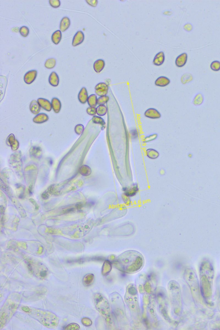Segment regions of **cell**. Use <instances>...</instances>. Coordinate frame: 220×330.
<instances>
[{
	"label": "cell",
	"instance_id": "cell-1",
	"mask_svg": "<svg viewBox=\"0 0 220 330\" xmlns=\"http://www.w3.org/2000/svg\"><path fill=\"white\" fill-rule=\"evenodd\" d=\"M145 260L141 254L136 251H127L116 257L114 267L120 271L127 273H134L143 267Z\"/></svg>",
	"mask_w": 220,
	"mask_h": 330
},
{
	"label": "cell",
	"instance_id": "cell-2",
	"mask_svg": "<svg viewBox=\"0 0 220 330\" xmlns=\"http://www.w3.org/2000/svg\"><path fill=\"white\" fill-rule=\"evenodd\" d=\"M125 302L128 307L132 317L136 319L139 318L140 309L138 304V295L137 289L133 284L129 285L125 296Z\"/></svg>",
	"mask_w": 220,
	"mask_h": 330
},
{
	"label": "cell",
	"instance_id": "cell-3",
	"mask_svg": "<svg viewBox=\"0 0 220 330\" xmlns=\"http://www.w3.org/2000/svg\"><path fill=\"white\" fill-rule=\"evenodd\" d=\"M99 298L101 302H97V307H98L99 309L98 310L100 312L107 322L111 324L112 323V319L111 318V310L108 301L101 295H99Z\"/></svg>",
	"mask_w": 220,
	"mask_h": 330
},
{
	"label": "cell",
	"instance_id": "cell-4",
	"mask_svg": "<svg viewBox=\"0 0 220 330\" xmlns=\"http://www.w3.org/2000/svg\"><path fill=\"white\" fill-rule=\"evenodd\" d=\"M108 91V86L104 82L98 83L95 87V94L99 97L106 95Z\"/></svg>",
	"mask_w": 220,
	"mask_h": 330
},
{
	"label": "cell",
	"instance_id": "cell-5",
	"mask_svg": "<svg viewBox=\"0 0 220 330\" xmlns=\"http://www.w3.org/2000/svg\"><path fill=\"white\" fill-rule=\"evenodd\" d=\"M123 191L124 192V196L129 198L135 196L139 191V189L137 184H135L129 188H123Z\"/></svg>",
	"mask_w": 220,
	"mask_h": 330
},
{
	"label": "cell",
	"instance_id": "cell-6",
	"mask_svg": "<svg viewBox=\"0 0 220 330\" xmlns=\"http://www.w3.org/2000/svg\"><path fill=\"white\" fill-rule=\"evenodd\" d=\"M37 70H33L28 71L24 75V82H26V84H31L36 80L37 78Z\"/></svg>",
	"mask_w": 220,
	"mask_h": 330
},
{
	"label": "cell",
	"instance_id": "cell-7",
	"mask_svg": "<svg viewBox=\"0 0 220 330\" xmlns=\"http://www.w3.org/2000/svg\"><path fill=\"white\" fill-rule=\"evenodd\" d=\"M145 116L147 118L157 119L161 117V115L160 112L154 108H150L146 110L145 112Z\"/></svg>",
	"mask_w": 220,
	"mask_h": 330
},
{
	"label": "cell",
	"instance_id": "cell-8",
	"mask_svg": "<svg viewBox=\"0 0 220 330\" xmlns=\"http://www.w3.org/2000/svg\"><path fill=\"white\" fill-rule=\"evenodd\" d=\"M188 55L186 53H184L177 57L175 61L176 66L179 68L184 66L188 61Z\"/></svg>",
	"mask_w": 220,
	"mask_h": 330
},
{
	"label": "cell",
	"instance_id": "cell-9",
	"mask_svg": "<svg viewBox=\"0 0 220 330\" xmlns=\"http://www.w3.org/2000/svg\"><path fill=\"white\" fill-rule=\"evenodd\" d=\"M84 40V35L81 31L77 32L73 37L72 46L73 47L82 44Z\"/></svg>",
	"mask_w": 220,
	"mask_h": 330
},
{
	"label": "cell",
	"instance_id": "cell-10",
	"mask_svg": "<svg viewBox=\"0 0 220 330\" xmlns=\"http://www.w3.org/2000/svg\"><path fill=\"white\" fill-rule=\"evenodd\" d=\"M165 60L164 53L163 51L159 52L154 57L153 63L155 66H159L163 64Z\"/></svg>",
	"mask_w": 220,
	"mask_h": 330
},
{
	"label": "cell",
	"instance_id": "cell-11",
	"mask_svg": "<svg viewBox=\"0 0 220 330\" xmlns=\"http://www.w3.org/2000/svg\"><path fill=\"white\" fill-rule=\"evenodd\" d=\"M37 101L42 108L47 112H50L51 111L52 108L51 103L48 100L45 99L39 98L37 99Z\"/></svg>",
	"mask_w": 220,
	"mask_h": 330
},
{
	"label": "cell",
	"instance_id": "cell-12",
	"mask_svg": "<svg viewBox=\"0 0 220 330\" xmlns=\"http://www.w3.org/2000/svg\"><path fill=\"white\" fill-rule=\"evenodd\" d=\"M170 79L167 77L160 76L157 78L155 81V84L157 87H165L170 84Z\"/></svg>",
	"mask_w": 220,
	"mask_h": 330
},
{
	"label": "cell",
	"instance_id": "cell-13",
	"mask_svg": "<svg viewBox=\"0 0 220 330\" xmlns=\"http://www.w3.org/2000/svg\"><path fill=\"white\" fill-rule=\"evenodd\" d=\"M105 66V62L104 60L102 59H97L93 64V69L96 73H99L103 70Z\"/></svg>",
	"mask_w": 220,
	"mask_h": 330
},
{
	"label": "cell",
	"instance_id": "cell-14",
	"mask_svg": "<svg viewBox=\"0 0 220 330\" xmlns=\"http://www.w3.org/2000/svg\"><path fill=\"white\" fill-rule=\"evenodd\" d=\"M88 97V94L87 89L85 87H82L79 92L78 95L79 102L82 104H85L87 102Z\"/></svg>",
	"mask_w": 220,
	"mask_h": 330
},
{
	"label": "cell",
	"instance_id": "cell-15",
	"mask_svg": "<svg viewBox=\"0 0 220 330\" xmlns=\"http://www.w3.org/2000/svg\"><path fill=\"white\" fill-rule=\"evenodd\" d=\"M49 120V116L47 114L44 113L38 114L35 116L33 119V121L36 124H41Z\"/></svg>",
	"mask_w": 220,
	"mask_h": 330
},
{
	"label": "cell",
	"instance_id": "cell-16",
	"mask_svg": "<svg viewBox=\"0 0 220 330\" xmlns=\"http://www.w3.org/2000/svg\"><path fill=\"white\" fill-rule=\"evenodd\" d=\"M30 155L31 157H33L34 158H40L42 156V150L40 147L33 146L29 150Z\"/></svg>",
	"mask_w": 220,
	"mask_h": 330
},
{
	"label": "cell",
	"instance_id": "cell-17",
	"mask_svg": "<svg viewBox=\"0 0 220 330\" xmlns=\"http://www.w3.org/2000/svg\"><path fill=\"white\" fill-rule=\"evenodd\" d=\"M59 76L55 71L50 74L49 78V84L53 87L58 86L59 84Z\"/></svg>",
	"mask_w": 220,
	"mask_h": 330
},
{
	"label": "cell",
	"instance_id": "cell-18",
	"mask_svg": "<svg viewBox=\"0 0 220 330\" xmlns=\"http://www.w3.org/2000/svg\"><path fill=\"white\" fill-rule=\"evenodd\" d=\"M71 24V21L68 17H64L62 19L60 22V30L61 32H64L69 28Z\"/></svg>",
	"mask_w": 220,
	"mask_h": 330
},
{
	"label": "cell",
	"instance_id": "cell-19",
	"mask_svg": "<svg viewBox=\"0 0 220 330\" xmlns=\"http://www.w3.org/2000/svg\"><path fill=\"white\" fill-rule=\"evenodd\" d=\"M52 107L55 113H59L61 110V102L57 98H53L52 99Z\"/></svg>",
	"mask_w": 220,
	"mask_h": 330
},
{
	"label": "cell",
	"instance_id": "cell-20",
	"mask_svg": "<svg viewBox=\"0 0 220 330\" xmlns=\"http://www.w3.org/2000/svg\"><path fill=\"white\" fill-rule=\"evenodd\" d=\"M30 110L34 114H39L40 110V106L37 101L33 100L30 104Z\"/></svg>",
	"mask_w": 220,
	"mask_h": 330
},
{
	"label": "cell",
	"instance_id": "cell-21",
	"mask_svg": "<svg viewBox=\"0 0 220 330\" xmlns=\"http://www.w3.org/2000/svg\"><path fill=\"white\" fill-rule=\"evenodd\" d=\"M92 121L95 124H99L101 129L103 130L106 128V123L104 120L100 116H94L92 118Z\"/></svg>",
	"mask_w": 220,
	"mask_h": 330
},
{
	"label": "cell",
	"instance_id": "cell-22",
	"mask_svg": "<svg viewBox=\"0 0 220 330\" xmlns=\"http://www.w3.org/2000/svg\"><path fill=\"white\" fill-rule=\"evenodd\" d=\"M62 37L61 32L60 30H57L52 36V40L55 44H58L61 41Z\"/></svg>",
	"mask_w": 220,
	"mask_h": 330
},
{
	"label": "cell",
	"instance_id": "cell-23",
	"mask_svg": "<svg viewBox=\"0 0 220 330\" xmlns=\"http://www.w3.org/2000/svg\"><path fill=\"white\" fill-rule=\"evenodd\" d=\"M146 155L150 159H156L159 157V154L156 150L149 148L146 150Z\"/></svg>",
	"mask_w": 220,
	"mask_h": 330
},
{
	"label": "cell",
	"instance_id": "cell-24",
	"mask_svg": "<svg viewBox=\"0 0 220 330\" xmlns=\"http://www.w3.org/2000/svg\"><path fill=\"white\" fill-rule=\"evenodd\" d=\"M204 102V97L201 93H198L195 96L192 103L196 106H200Z\"/></svg>",
	"mask_w": 220,
	"mask_h": 330
},
{
	"label": "cell",
	"instance_id": "cell-25",
	"mask_svg": "<svg viewBox=\"0 0 220 330\" xmlns=\"http://www.w3.org/2000/svg\"><path fill=\"white\" fill-rule=\"evenodd\" d=\"M87 103L90 107H95L98 104V98L95 94H92L89 96Z\"/></svg>",
	"mask_w": 220,
	"mask_h": 330
},
{
	"label": "cell",
	"instance_id": "cell-26",
	"mask_svg": "<svg viewBox=\"0 0 220 330\" xmlns=\"http://www.w3.org/2000/svg\"><path fill=\"white\" fill-rule=\"evenodd\" d=\"M80 173L82 176H90L92 173V170L91 167L86 165H84L81 167L80 169Z\"/></svg>",
	"mask_w": 220,
	"mask_h": 330
},
{
	"label": "cell",
	"instance_id": "cell-27",
	"mask_svg": "<svg viewBox=\"0 0 220 330\" xmlns=\"http://www.w3.org/2000/svg\"><path fill=\"white\" fill-rule=\"evenodd\" d=\"M108 108L106 105H99L96 108V113L99 116H104L106 115Z\"/></svg>",
	"mask_w": 220,
	"mask_h": 330
},
{
	"label": "cell",
	"instance_id": "cell-28",
	"mask_svg": "<svg viewBox=\"0 0 220 330\" xmlns=\"http://www.w3.org/2000/svg\"><path fill=\"white\" fill-rule=\"evenodd\" d=\"M56 60L54 58H52L47 59L45 62L44 66L47 69H53L56 65Z\"/></svg>",
	"mask_w": 220,
	"mask_h": 330
},
{
	"label": "cell",
	"instance_id": "cell-29",
	"mask_svg": "<svg viewBox=\"0 0 220 330\" xmlns=\"http://www.w3.org/2000/svg\"><path fill=\"white\" fill-rule=\"evenodd\" d=\"M193 80V77L191 74L186 73L184 74L181 78V81L183 84L189 83Z\"/></svg>",
	"mask_w": 220,
	"mask_h": 330
},
{
	"label": "cell",
	"instance_id": "cell-30",
	"mask_svg": "<svg viewBox=\"0 0 220 330\" xmlns=\"http://www.w3.org/2000/svg\"><path fill=\"white\" fill-rule=\"evenodd\" d=\"M109 100V97L108 95L100 96L98 99V104L99 105H105Z\"/></svg>",
	"mask_w": 220,
	"mask_h": 330
},
{
	"label": "cell",
	"instance_id": "cell-31",
	"mask_svg": "<svg viewBox=\"0 0 220 330\" xmlns=\"http://www.w3.org/2000/svg\"><path fill=\"white\" fill-rule=\"evenodd\" d=\"M210 68L212 71H218L220 70V61L215 60L212 61L210 64Z\"/></svg>",
	"mask_w": 220,
	"mask_h": 330
},
{
	"label": "cell",
	"instance_id": "cell-32",
	"mask_svg": "<svg viewBox=\"0 0 220 330\" xmlns=\"http://www.w3.org/2000/svg\"><path fill=\"white\" fill-rule=\"evenodd\" d=\"M20 34L23 37H26L29 33V30L26 26H23L20 28L19 30Z\"/></svg>",
	"mask_w": 220,
	"mask_h": 330
},
{
	"label": "cell",
	"instance_id": "cell-33",
	"mask_svg": "<svg viewBox=\"0 0 220 330\" xmlns=\"http://www.w3.org/2000/svg\"><path fill=\"white\" fill-rule=\"evenodd\" d=\"M84 130V126L82 124H78L75 127L74 131L78 135H81L83 133Z\"/></svg>",
	"mask_w": 220,
	"mask_h": 330
},
{
	"label": "cell",
	"instance_id": "cell-34",
	"mask_svg": "<svg viewBox=\"0 0 220 330\" xmlns=\"http://www.w3.org/2000/svg\"><path fill=\"white\" fill-rule=\"evenodd\" d=\"M16 138L14 134H11L7 138L6 140V144L7 146H11L12 144L15 142Z\"/></svg>",
	"mask_w": 220,
	"mask_h": 330
},
{
	"label": "cell",
	"instance_id": "cell-35",
	"mask_svg": "<svg viewBox=\"0 0 220 330\" xmlns=\"http://www.w3.org/2000/svg\"><path fill=\"white\" fill-rule=\"evenodd\" d=\"M157 134H154L152 135H150V136H147V137L143 139V142L145 143L149 142H150L154 140L156 138H157Z\"/></svg>",
	"mask_w": 220,
	"mask_h": 330
},
{
	"label": "cell",
	"instance_id": "cell-36",
	"mask_svg": "<svg viewBox=\"0 0 220 330\" xmlns=\"http://www.w3.org/2000/svg\"><path fill=\"white\" fill-rule=\"evenodd\" d=\"M49 4L53 8H58L61 5V2L59 0H49Z\"/></svg>",
	"mask_w": 220,
	"mask_h": 330
},
{
	"label": "cell",
	"instance_id": "cell-37",
	"mask_svg": "<svg viewBox=\"0 0 220 330\" xmlns=\"http://www.w3.org/2000/svg\"><path fill=\"white\" fill-rule=\"evenodd\" d=\"M87 112L89 115H91V116H95V114H97L96 108L95 107H90L87 108Z\"/></svg>",
	"mask_w": 220,
	"mask_h": 330
},
{
	"label": "cell",
	"instance_id": "cell-38",
	"mask_svg": "<svg viewBox=\"0 0 220 330\" xmlns=\"http://www.w3.org/2000/svg\"><path fill=\"white\" fill-rule=\"evenodd\" d=\"M19 142L17 139L15 140V142H14V143L12 144L11 146V148L12 150L13 151H16L18 150L19 147Z\"/></svg>",
	"mask_w": 220,
	"mask_h": 330
},
{
	"label": "cell",
	"instance_id": "cell-39",
	"mask_svg": "<svg viewBox=\"0 0 220 330\" xmlns=\"http://www.w3.org/2000/svg\"><path fill=\"white\" fill-rule=\"evenodd\" d=\"M86 2L90 6L94 7H96L98 4L97 0H86Z\"/></svg>",
	"mask_w": 220,
	"mask_h": 330
},
{
	"label": "cell",
	"instance_id": "cell-40",
	"mask_svg": "<svg viewBox=\"0 0 220 330\" xmlns=\"http://www.w3.org/2000/svg\"><path fill=\"white\" fill-rule=\"evenodd\" d=\"M184 29L186 31L190 32L193 29V26H192V24L188 23L185 24L184 26Z\"/></svg>",
	"mask_w": 220,
	"mask_h": 330
},
{
	"label": "cell",
	"instance_id": "cell-41",
	"mask_svg": "<svg viewBox=\"0 0 220 330\" xmlns=\"http://www.w3.org/2000/svg\"><path fill=\"white\" fill-rule=\"evenodd\" d=\"M29 201L32 202V204L35 206V208H36V210H38L39 209V205H38L37 202L33 199H30Z\"/></svg>",
	"mask_w": 220,
	"mask_h": 330
},
{
	"label": "cell",
	"instance_id": "cell-42",
	"mask_svg": "<svg viewBox=\"0 0 220 330\" xmlns=\"http://www.w3.org/2000/svg\"><path fill=\"white\" fill-rule=\"evenodd\" d=\"M41 197L44 200H47L49 198V195L47 192H44L41 195Z\"/></svg>",
	"mask_w": 220,
	"mask_h": 330
},
{
	"label": "cell",
	"instance_id": "cell-43",
	"mask_svg": "<svg viewBox=\"0 0 220 330\" xmlns=\"http://www.w3.org/2000/svg\"><path fill=\"white\" fill-rule=\"evenodd\" d=\"M82 205H82V203L80 202V203H77V204L76 205V207L77 209L79 210L81 209V208H82Z\"/></svg>",
	"mask_w": 220,
	"mask_h": 330
}]
</instances>
